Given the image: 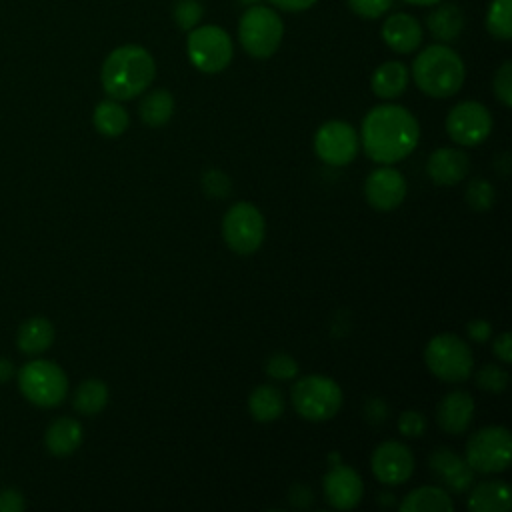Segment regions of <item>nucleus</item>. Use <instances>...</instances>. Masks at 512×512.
Segmentation results:
<instances>
[{"mask_svg": "<svg viewBox=\"0 0 512 512\" xmlns=\"http://www.w3.org/2000/svg\"><path fill=\"white\" fill-rule=\"evenodd\" d=\"M360 134L370 160L378 164H394L416 148L420 126L404 106L380 104L364 116Z\"/></svg>", "mask_w": 512, "mask_h": 512, "instance_id": "obj_1", "label": "nucleus"}, {"mask_svg": "<svg viewBox=\"0 0 512 512\" xmlns=\"http://www.w3.org/2000/svg\"><path fill=\"white\" fill-rule=\"evenodd\" d=\"M154 76V58L138 44H126L112 50L100 70L102 88L114 100H132L140 96L152 84Z\"/></svg>", "mask_w": 512, "mask_h": 512, "instance_id": "obj_2", "label": "nucleus"}, {"mask_svg": "<svg viewBox=\"0 0 512 512\" xmlns=\"http://www.w3.org/2000/svg\"><path fill=\"white\" fill-rule=\"evenodd\" d=\"M416 86L432 98L456 94L466 78V68L458 52L448 44H430L412 62Z\"/></svg>", "mask_w": 512, "mask_h": 512, "instance_id": "obj_3", "label": "nucleus"}, {"mask_svg": "<svg viewBox=\"0 0 512 512\" xmlns=\"http://www.w3.org/2000/svg\"><path fill=\"white\" fill-rule=\"evenodd\" d=\"M16 378L22 396L40 408L60 406L68 394V378L52 360H30L20 366Z\"/></svg>", "mask_w": 512, "mask_h": 512, "instance_id": "obj_4", "label": "nucleus"}, {"mask_svg": "<svg viewBox=\"0 0 512 512\" xmlns=\"http://www.w3.org/2000/svg\"><path fill=\"white\" fill-rule=\"evenodd\" d=\"M284 36V24L276 10L262 6V4H250L246 12L240 16L238 22V38L242 48L252 58H270Z\"/></svg>", "mask_w": 512, "mask_h": 512, "instance_id": "obj_5", "label": "nucleus"}, {"mask_svg": "<svg viewBox=\"0 0 512 512\" xmlns=\"http://www.w3.org/2000/svg\"><path fill=\"white\" fill-rule=\"evenodd\" d=\"M292 406L294 410L310 422H324L338 414L342 406V390L336 384V380L322 376V374H310L300 378L292 386Z\"/></svg>", "mask_w": 512, "mask_h": 512, "instance_id": "obj_6", "label": "nucleus"}, {"mask_svg": "<svg viewBox=\"0 0 512 512\" xmlns=\"http://www.w3.org/2000/svg\"><path fill=\"white\" fill-rule=\"evenodd\" d=\"M428 370L444 382H464L474 368L470 346L456 334L434 336L424 350Z\"/></svg>", "mask_w": 512, "mask_h": 512, "instance_id": "obj_7", "label": "nucleus"}, {"mask_svg": "<svg viewBox=\"0 0 512 512\" xmlns=\"http://www.w3.org/2000/svg\"><path fill=\"white\" fill-rule=\"evenodd\" d=\"M512 458V436L504 426H486L466 442V462L474 472H504Z\"/></svg>", "mask_w": 512, "mask_h": 512, "instance_id": "obj_8", "label": "nucleus"}, {"mask_svg": "<svg viewBox=\"0 0 512 512\" xmlns=\"http://www.w3.org/2000/svg\"><path fill=\"white\" fill-rule=\"evenodd\" d=\"M186 52L194 68L206 74H216L230 64L234 46L224 28L214 24H204L188 32Z\"/></svg>", "mask_w": 512, "mask_h": 512, "instance_id": "obj_9", "label": "nucleus"}, {"mask_svg": "<svg viewBox=\"0 0 512 512\" xmlns=\"http://www.w3.org/2000/svg\"><path fill=\"white\" fill-rule=\"evenodd\" d=\"M264 232V216L250 202H236L224 214L222 236L230 250L240 256L256 252L262 246Z\"/></svg>", "mask_w": 512, "mask_h": 512, "instance_id": "obj_10", "label": "nucleus"}, {"mask_svg": "<svg viewBox=\"0 0 512 512\" xmlns=\"http://www.w3.org/2000/svg\"><path fill=\"white\" fill-rule=\"evenodd\" d=\"M490 130H492V114L484 104L476 100L458 102L448 112L446 132L460 146H466V148L478 146L488 138Z\"/></svg>", "mask_w": 512, "mask_h": 512, "instance_id": "obj_11", "label": "nucleus"}, {"mask_svg": "<svg viewBox=\"0 0 512 512\" xmlns=\"http://www.w3.org/2000/svg\"><path fill=\"white\" fill-rule=\"evenodd\" d=\"M314 150L322 162L330 166H346L358 154V134L348 122L330 120L316 130Z\"/></svg>", "mask_w": 512, "mask_h": 512, "instance_id": "obj_12", "label": "nucleus"}, {"mask_svg": "<svg viewBox=\"0 0 512 512\" xmlns=\"http://www.w3.org/2000/svg\"><path fill=\"white\" fill-rule=\"evenodd\" d=\"M370 464H372L374 476L382 484L398 486L412 476L414 454L406 444L396 440H386L374 448Z\"/></svg>", "mask_w": 512, "mask_h": 512, "instance_id": "obj_13", "label": "nucleus"}, {"mask_svg": "<svg viewBox=\"0 0 512 512\" xmlns=\"http://www.w3.org/2000/svg\"><path fill=\"white\" fill-rule=\"evenodd\" d=\"M322 490L326 502L336 510H350L358 506L364 496V482L360 474L346 464H332L324 474Z\"/></svg>", "mask_w": 512, "mask_h": 512, "instance_id": "obj_14", "label": "nucleus"}, {"mask_svg": "<svg viewBox=\"0 0 512 512\" xmlns=\"http://www.w3.org/2000/svg\"><path fill=\"white\" fill-rule=\"evenodd\" d=\"M364 194L374 210L390 212L402 204L406 196V180L396 168L382 166L366 178Z\"/></svg>", "mask_w": 512, "mask_h": 512, "instance_id": "obj_15", "label": "nucleus"}, {"mask_svg": "<svg viewBox=\"0 0 512 512\" xmlns=\"http://www.w3.org/2000/svg\"><path fill=\"white\" fill-rule=\"evenodd\" d=\"M434 476L454 494L466 492L474 484V470L468 466L466 458L452 452L446 446L436 448L428 458Z\"/></svg>", "mask_w": 512, "mask_h": 512, "instance_id": "obj_16", "label": "nucleus"}, {"mask_svg": "<svg viewBox=\"0 0 512 512\" xmlns=\"http://www.w3.org/2000/svg\"><path fill=\"white\" fill-rule=\"evenodd\" d=\"M470 170V160L460 148H438L426 162V174L434 184L454 186Z\"/></svg>", "mask_w": 512, "mask_h": 512, "instance_id": "obj_17", "label": "nucleus"}, {"mask_svg": "<svg viewBox=\"0 0 512 512\" xmlns=\"http://www.w3.org/2000/svg\"><path fill=\"white\" fill-rule=\"evenodd\" d=\"M382 40L388 48H392L398 54H410L414 52L422 42V26L420 22L406 12H396L388 16L382 24Z\"/></svg>", "mask_w": 512, "mask_h": 512, "instance_id": "obj_18", "label": "nucleus"}, {"mask_svg": "<svg viewBox=\"0 0 512 512\" xmlns=\"http://www.w3.org/2000/svg\"><path fill=\"white\" fill-rule=\"evenodd\" d=\"M474 418V400L464 390L448 392L436 410L438 426L448 434H462Z\"/></svg>", "mask_w": 512, "mask_h": 512, "instance_id": "obj_19", "label": "nucleus"}, {"mask_svg": "<svg viewBox=\"0 0 512 512\" xmlns=\"http://www.w3.org/2000/svg\"><path fill=\"white\" fill-rule=\"evenodd\" d=\"M82 438H84L82 424L76 418L62 416V418H56L46 428L44 444H46L48 452L54 456H70L72 452H76L80 448Z\"/></svg>", "mask_w": 512, "mask_h": 512, "instance_id": "obj_20", "label": "nucleus"}, {"mask_svg": "<svg viewBox=\"0 0 512 512\" xmlns=\"http://www.w3.org/2000/svg\"><path fill=\"white\" fill-rule=\"evenodd\" d=\"M512 506V494L506 482L486 480L474 486L468 496V508L472 512H506Z\"/></svg>", "mask_w": 512, "mask_h": 512, "instance_id": "obj_21", "label": "nucleus"}, {"mask_svg": "<svg viewBox=\"0 0 512 512\" xmlns=\"http://www.w3.org/2000/svg\"><path fill=\"white\" fill-rule=\"evenodd\" d=\"M52 342H54V326L44 316L28 318L18 328V334H16L18 350L28 356L42 354L44 350H48L52 346Z\"/></svg>", "mask_w": 512, "mask_h": 512, "instance_id": "obj_22", "label": "nucleus"}, {"mask_svg": "<svg viewBox=\"0 0 512 512\" xmlns=\"http://www.w3.org/2000/svg\"><path fill=\"white\" fill-rule=\"evenodd\" d=\"M430 34L440 42V44H450L454 42L462 30H464V14L458 4H440L434 8L428 18H426Z\"/></svg>", "mask_w": 512, "mask_h": 512, "instance_id": "obj_23", "label": "nucleus"}, {"mask_svg": "<svg viewBox=\"0 0 512 512\" xmlns=\"http://www.w3.org/2000/svg\"><path fill=\"white\" fill-rule=\"evenodd\" d=\"M372 92L382 98V100H392L396 96H400L406 86H408V68L398 62V60H390L380 64L370 80Z\"/></svg>", "mask_w": 512, "mask_h": 512, "instance_id": "obj_24", "label": "nucleus"}, {"mask_svg": "<svg viewBox=\"0 0 512 512\" xmlns=\"http://www.w3.org/2000/svg\"><path fill=\"white\" fill-rule=\"evenodd\" d=\"M400 510L402 512H452L454 502L448 490L440 486H420L400 502Z\"/></svg>", "mask_w": 512, "mask_h": 512, "instance_id": "obj_25", "label": "nucleus"}, {"mask_svg": "<svg viewBox=\"0 0 512 512\" xmlns=\"http://www.w3.org/2000/svg\"><path fill=\"white\" fill-rule=\"evenodd\" d=\"M248 408H250V414L254 420L274 422L284 414L286 400H284V394L276 386L262 384L250 392Z\"/></svg>", "mask_w": 512, "mask_h": 512, "instance_id": "obj_26", "label": "nucleus"}, {"mask_svg": "<svg viewBox=\"0 0 512 512\" xmlns=\"http://www.w3.org/2000/svg\"><path fill=\"white\" fill-rule=\"evenodd\" d=\"M138 112H140L142 122H146L148 126H152V128L164 126V124L172 118V112H174V98H172V94H170L168 90L156 88V90L148 92V94L140 100Z\"/></svg>", "mask_w": 512, "mask_h": 512, "instance_id": "obj_27", "label": "nucleus"}, {"mask_svg": "<svg viewBox=\"0 0 512 512\" xmlns=\"http://www.w3.org/2000/svg\"><path fill=\"white\" fill-rule=\"evenodd\" d=\"M92 122L100 134L114 138V136H120L128 128L130 118H128V112L124 110V106L118 104L114 98H110V100H102L94 108Z\"/></svg>", "mask_w": 512, "mask_h": 512, "instance_id": "obj_28", "label": "nucleus"}, {"mask_svg": "<svg viewBox=\"0 0 512 512\" xmlns=\"http://www.w3.org/2000/svg\"><path fill=\"white\" fill-rule=\"evenodd\" d=\"M72 404L80 414L96 416L108 404V386L98 378H88L76 388Z\"/></svg>", "mask_w": 512, "mask_h": 512, "instance_id": "obj_29", "label": "nucleus"}, {"mask_svg": "<svg viewBox=\"0 0 512 512\" xmlns=\"http://www.w3.org/2000/svg\"><path fill=\"white\" fill-rule=\"evenodd\" d=\"M512 0H492L486 14V28L496 40H510L512 24H510Z\"/></svg>", "mask_w": 512, "mask_h": 512, "instance_id": "obj_30", "label": "nucleus"}, {"mask_svg": "<svg viewBox=\"0 0 512 512\" xmlns=\"http://www.w3.org/2000/svg\"><path fill=\"white\" fill-rule=\"evenodd\" d=\"M204 16V8L198 0H180L174 8H172V20L180 30L190 32L192 28H196L202 22Z\"/></svg>", "mask_w": 512, "mask_h": 512, "instance_id": "obj_31", "label": "nucleus"}, {"mask_svg": "<svg viewBox=\"0 0 512 512\" xmlns=\"http://www.w3.org/2000/svg\"><path fill=\"white\" fill-rule=\"evenodd\" d=\"M496 200V192H494V186L484 180V178H474L468 188H466V202L478 210V212H484V210H490L492 204Z\"/></svg>", "mask_w": 512, "mask_h": 512, "instance_id": "obj_32", "label": "nucleus"}, {"mask_svg": "<svg viewBox=\"0 0 512 512\" xmlns=\"http://www.w3.org/2000/svg\"><path fill=\"white\" fill-rule=\"evenodd\" d=\"M476 384H478V388H482L486 392L498 394L508 386V372L500 366L486 364L476 372Z\"/></svg>", "mask_w": 512, "mask_h": 512, "instance_id": "obj_33", "label": "nucleus"}, {"mask_svg": "<svg viewBox=\"0 0 512 512\" xmlns=\"http://www.w3.org/2000/svg\"><path fill=\"white\" fill-rule=\"evenodd\" d=\"M266 374L274 380H290L298 374V362L284 352H278L266 360Z\"/></svg>", "mask_w": 512, "mask_h": 512, "instance_id": "obj_34", "label": "nucleus"}, {"mask_svg": "<svg viewBox=\"0 0 512 512\" xmlns=\"http://www.w3.org/2000/svg\"><path fill=\"white\" fill-rule=\"evenodd\" d=\"M494 94L502 102V106H512V62L506 60L494 76Z\"/></svg>", "mask_w": 512, "mask_h": 512, "instance_id": "obj_35", "label": "nucleus"}, {"mask_svg": "<svg viewBox=\"0 0 512 512\" xmlns=\"http://www.w3.org/2000/svg\"><path fill=\"white\" fill-rule=\"evenodd\" d=\"M348 8L360 18H380L392 8V0H346Z\"/></svg>", "mask_w": 512, "mask_h": 512, "instance_id": "obj_36", "label": "nucleus"}, {"mask_svg": "<svg viewBox=\"0 0 512 512\" xmlns=\"http://www.w3.org/2000/svg\"><path fill=\"white\" fill-rule=\"evenodd\" d=\"M202 188H204V192L208 196L226 198L230 194L232 182H230V178L222 170H208L202 176Z\"/></svg>", "mask_w": 512, "mask_h": 512, "instance_id": "obj_37", "label": "nucleus"}, {"mask_svg": "<svg viewBox=\"0 0 512 512\" xmlns=\"http://www.w3.org/2000/svg\"><path fill=\"white\" fill-rule=\"evenodd\" d=\"M398 430L402 436H408V438H416V436H422L426 432V418L422 412H416V410H406L400 414L398 418Z\"/></svg>", "mask_w": 512, "mask_h": 512, "instance_id": "obj_38", "label": "nucleus"}, {"mask_svg": "<svg viewBox=\"0 0 512 512\" xmlns=\"http://www.w3.org/2000/svg\"><path fill=\"white\" fill-rule=\"evenodd\" d=\"M26 508L24 496L14 488L0 490V512H20Z\"/></svg>", "mask_w": 512, "mask_h": 512, "instance_id": "obj_39", "label": "nucleus"}, {"mask_svg": "<svg viewBox=\"0 0 512 512\" xmlns=\"http://www.w3.org/2000/svg\"><path fill=\"white\" fill-rule=\"evenodd\" d=\"M496 358L504 364H510L512 362V338H510V332H502L496 340H494V346H492Z\"/></svg>", "mask_w": 512, "mask_h": 512, "instance_id": "obj_40", "label": "nucleus"}, {"mask_svg": "<svg viewBox=\"0 0 512 512\" xmlns=\"http://www.w3.org/2000/svg\"><path fill=\"white\" fill-rule=\"evenodd\" d=\"M466 330H468V336H470L472 340H476V342H486V340L490 338V334H492L490 322H488V320H482V318L470 320L468 326H466Z\"/></svg>", "mask_w": 512, "mask_h": 512, "instance_id": "obj_41", "label": "nucleus"}, {"mask_svg": "<svg viewBox=\"0 0 512 512\" xmlns=\"http://www.w3.org/2000/svg\"><path fill=\"white\" fill-rule=\"evenodd\" d=\"M274 8L286 10V12H302L314 6L318 0H268Z\"/></svg>", "mask_w": 512, "mask_h": 512, "instance_id": "obj_42", "label": "nucleus"}, {"mask_svg": "<svg viewBox=\"0 0 512 512\" xmlns=\"http://www.w3.org/2000/svg\"><path fill=\"white\" fill-rule=\"evenodd\" d=\"M366 414H368V418L372 420V418H378V420H386V414H388V408L378 400V398H374L368 406H366Z\"/></svg>", "mask_w": 512, "mask_h": 512, "instance_id": "obj_43", "label": "nucleus"}, {"mask_svg": "<svg viewBox=\"0 0 512 512\" xmlns=\"http://www.w3.org/2000/svg\"><path fill=\"white\" fill-rule=\"evenodd\" d=\"M12 374H14V366H12V362H10V360H6V358H0V384H2V382H6V380H10V378H12Z\"/></svg>", "mask_w": 512, "mask_h": 512, "instance_id": "obj_44", "label": "nucleus"}, {"mask_svg": "<svg viewBox=\"0 0 512 512\" xmlns=\"http://www.w3.org/2000/svg\"><path fill=\"white\" fill-rule=\"evenodd\" d=\"M406 4H414V6H434V4H440L442 0H402Z\"/></svg>", "mask_w": 512, "mask_h": 512, "instance_id": "obj_45", "label": "nucleus"}, {"mask_svg": "<svg viewBox=\"0 0 512 512\" xmlns=\"http://www.w3.org/2000/svg\"><path fill=\"white\" fill-rule=\"evenodd\" d=\"M240 2H242V4H248V6H250V4H256L258 0H240Z\"/></svg>", "mask_w": 512, "mask_h": 512, "instance_id": "obj_46", "label": "nucleus"}]
</instances>
